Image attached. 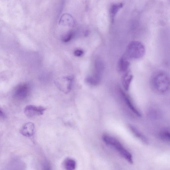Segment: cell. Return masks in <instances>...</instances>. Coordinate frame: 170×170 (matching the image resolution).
Segmentation results:
<instances>
[{
  "instance_id": "cell-16",
  "label": "cell",
  "mask_w": 170,
  "mask_h": 170,
  "mask_svg": "<svg viewBox=\"0 0 170 170\" xmlns=\"http://www.w3.org/2000/svg\"><path fill=\"white\" fill-rule=\"evenodd\" d=\"M73 36V34L71 33H70L66 35L63 39V41L65 42H68L72 38Z\"/></svg>"
},
{
  "instance_id": "cell-2",
  "label": "cell",
  "mask_w": 170,
  "mask_h": 170,
  "mask_svg": "<svg viewBox=\"0 0 170 170\" xmlns=\"http://www.w3.org/2000/svg\"><path fill=\"white\" fill-rule=\"evenodd\" d=\"M102 139L105 143L116 149L128 163L131 164L133 163V161L131 154L117 139L107 134L103 135Z\"/></svg>"
},
{
  "instance_id": "cell-5",
  "label": "cell",
  "mask_w": 170,
  "mask_h": 170,
  "mask_svg": "<svg viewBox=\"0 0 170 170\" xmlns=\"http://www.w3.org/2000/svg\"><path fill=\"white\" fill-rule=\"evenodd\" d=\"M73 79L72 76L63 77L56 79L54 83L60 91L67 94L71 91Z\"/></svg>"
},
{
  "instance_id": "cell-11",
  "label": "cell",
  "mask_w": 170,
  "mask_h": 170,
  "mask_svg": "<svg viewBox=\"0 0 170 170\" xmlns=\"http://www.w3.org/2000/svg\"><path fill=\"white\" fill-rule=\"evenodd\" d=\"M129 127V129L135 136H136L140 140H141L145 144H148V140L147 137L140 131H139V130L136 127L131 125H130Z\"/></svg>"
},
{
  "instance_id": "cell-1",
  "label": "cell",
  "mask_w": 170,
  "mask_h": 170,
  "mask_svg": "<svg viewBox=\"0 0 170 170\" xmlns=\"http://www.w3.org/2000/svg\"><path fill=\"white\" fill-rule=\"evenodd\" d=\"M151 84L154 91L160 94L166 92L169 89V78L164 72H158L152 77Z\"/></svg>"
},
{
  "instance_id": "cell-4",
  "label": "cell",
  "mask_w": 170,
  "mask_h": 170,
  "mask_svg": "<svg viewBox=\"0 0 170 170\" xmlns=\"http://www.w3.org/2000/svg\"><path fill=\"white\" fill-rule=\"evenodd\" d=\"M31 91V87L27 83L20 84L13 91V97L18 101H23L29 97Z\"/></svg>"
},
{
  "instance_id": "cell-12",
  "label": "cell",
  "mask_w": 170,
  "mask_h": 170,
  "mask_svg": "<svg viewBox=\"0 0 170 170\" xmlns=\"http://www.w3.org/2000/svg\"><path fill=\"white\" fill-rule=\"evenodd\" d=\"M123 4L122 3H115L113 4L109 10V13L111 21L113 22L114 17L117 13L123 7Z\"/></svg>"
},
{
  "instance_id": "cell-14",
  "label": "cell",
  "mask_w": 170,
  "mask_h": 170,
  "mask_svg": "<svg viewBox=\"0 0 170 170\" xmlns=\"http://www.w3.org/2000/svg\"><path fill=\"white\" fill-rule=\"evenodd\" d=\"M64 167L66 170H75L76 167V163L73 159L68 158L65 160Z\"/></svg>"
},
{
  "instance_id": "cell-9",
  "label": "cell",
  "mask_w": 170,
  "mask_h": 170,
  "mask_svg": "<svg viewBox=\"0 0 170 170\" xmlns=\"http://www.w3.org/2000/svg\"><path fill=\"white\" fill-rule=\"evenodd\" d=\"M132 74L129 72H127L124 74L122 78V83L125 90L128 91L133 79Z\"/></svg>"
},
{
  "instance_id": "cell-17",
  "label": "cell",
  "mask_w": 170,
  "mask_h": 170,
  "mask_svg": "<svg viewBox=\"0 0 170 170\" xmlns=\"http://www.w3.org/2000/svg\"><path fill=\"white\" fill-rule=\"evenodd\" d=\"M83 54V52L80 50H77L74 52V55L77 57H80Z\"/></svg>"
},
{
  "instance_id": "cell-7",
  "label": "cell",
  "mask_w": 170,
  "mask_h": 170,
  "mask_svg": "<svg viewBox=\"0 0 170 170\" xmlns=\"http://www.w3.org/2000/svg\"><path fill=\"white\" fill-rule=\"evenodd\" d=\"M46 109L41 106H36L34 105H29L25 108L24 113L26 116L32 118L43 115Z\"/></svg>"
},
{
  "instance_id": "cell-18",
  "label": "cell",
  "mask_w": 170,
  "mask_h": 170,
  "mask_svg": "<svg viewBox=\"0 0 170 170\" xmlns=\"http://www.w3.org/2000/svg\"><path fill=\"white\" fill-rule=\"evenodd\" d=\"M5 115L2 110L0 108V118H3L5 117Z\"/></svg>"
},
{
  "instance_id": "cell-3",
  "label": "cell",
  "mask_w": 170,
  "mask_h": 170,
  "mask_svg": "<svg viewBox=\"0 0 170 170\" xmlns=\"http://www.w3.org/2000/svg\"><path fill=\"white\" fill-rule=\"evenodd\" d=\"M126 53L129 58L133 59H139L144 56L145 53V48L141 42L133 41L128 45Z\"/></svg>"
},
{
  "instance_id": "cell-6",
  "label": "cell",
  "mask_w": 170,
  "mask_h": 170,
  "mask_svg": "<svg viewBox=\"0 0 170 170\" xmlns=\"http://www.w3.org/2000/svg\"><path fill=\"white\" fill-rule=\"evenodd\" d=\"M120 92L124 102L130 110L137 116L141 117L142 116L141 113L135 106L131 98L122 89H120Z\"/></svg>"
},
{
  "instance_id": "cell-10",
  "label": "cell",
  "mask_w": 170,
  "mask_h": 170,
  "mask_svg": "<svg viewBox=\"0 0 170 170\" xmlns=\"http://www.w3.org/2000/svg\"><path fill=\"white\" fill-rule=\"evenodd\" d=\"M130 62L127 57L123 56L120 59L118 64V71L120 73L127 72L130 66Z\"/></svg>"
},
{
  "instance_id": "cell-15",
  "label": "cell",
  "mask_w": 170,
  "mask_h": 170,
  "mask_svg": "<svg viewBox=\"0 0 170 170\" xmlns=\"http://www.w3.org/2000/svg\"><path fill=\"white\" fill-rule=\"evenodd\" d=\"M159 137L163 141L167 142H169L170 134L168 129H164L159 133Z\"/></svg>"
},
{
  "instance_id": "cell-8",
  "label": "cell",
  "mask_w": 170,
  "mask_h": 170,
  "mask_svg": "<svg viewBox=\"0 0 170 170\" xmlns=\"http://www.w3.org/2000/svg\"><path fill=\"white\" fill-rule=\"evenodd\" d=\"M35 126L34 123L28 122L25 124L21 130V134L26 137L32 136L34 132Z\"/></svg>"
},
{
  "instance_id": "cell-13",
  "label": "cell",
  "mask_w": 170,
  "mask_h": 170,
  "mask_svg": "<svg viewBox=\"0 0 170 170\" xmlns=\"http://www.w3.org/2000/svg\"><path fill=\"white\" fill-rule=\"evenodd\" d=\"M24 165L18 159L14 160L9 164L7 170H24Z\"/></svg>"
}]
</instances>
